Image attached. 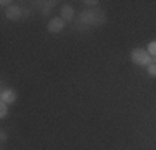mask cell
<instances>
[{
	"mask_svg": "<svg viewBox=\"0 0 156 150\" xmlns=\"http://www.w3.org/2000/svg\"><path fill=\"white\" fill-rule=\"evenodd\" d=\"M55 3L57 2H37V7H42L40 12H42L43 15H47V13H50V10L55 7Z\"/></svg>",
	"mask_w": 156,
	"mask_h": 150,
	"instance_id": "obj_7",
	"label": "cell"
},
{
	"mask_svg": "<svg viewBox=\"0 0 156 150\" xmlns=\"http://www.w3.org/2000/svg\"><path fill=\"white\" fill-rule=\"evenodd\" d=\"M7 115H9V105L2 102V103H0V117H2V118H5Z\"/></svg>",
	"mask_w": 156,
	"mask_h": 150,
	"instance_id": "obj_9",
	"label": "cell"
},
{
	"mask_svg": "<svg viewBox=\"0 0 156 150\" xmlns=\"http://www.w3.org/2000/svg\"><path fill=\"white\" fill-rule=\"evenodd\" d=\"M5 17L12 22H17L23 17V10L18 5H10V7H7V10H5Z\"/></svg>",
	"mask_w": 156,
	"mask_h": 150,
	"instance_id": "obj_4",
	"label": "cell"
},
{
	"mask_svg": "<svg viewBox=\"0 0 156 150\" xmlns=\"http://www.w3.org/2000/svg\"><path fill=\"white\" fill-rule=\"evenodd\" d=\"M83 3H85V5H87V7H91V9H95V7L98 5L100 2H98V0H85Z\"/></svg>",
	"mask_w": 156,
	"mask_h": 150,
	"instance_id": "obj_11",
	"label": "cell"
},
{
	"mask_svg": "<svg viewBox=\"0 0 156 150\" xmlns=\"http://www.w3.org/2000/svg\"><path fill=\"white\" fill-rule=\"evenodd\" d=\"M78 24L83 27H101L106 24V15L100 9H90L80 13L78 17Z\"/></svg>",
	"mask_w": 156,
	"mask_h": 150,
	"instance_id": "obj_1",
	"label": "cell"
},
{
	"mask_svg": "<svg viewBox=\"0 0 156 150\" xmlns=\"http://www.w3.org/2000/svg\"><path fill=\"white\" fill-rule=\"evenodd\" d=\"M148 54H150L151 57H156V40L148 43Z\"/></svg>",
	"mask_w": 156,
	"mask_h": 150,
	"instance_id": "obj_8",
	"label": "cell"
},
{
	"mask_svg": "<svg viewBox=\"0 0 156 150\" xmlns=\"http://www.w3.org/2000/svg\"><path fill=\"white\" fill-rule=\"evenodd\" d=\"M148 73H150L151 77H156V63H150V65H148Z\"/></svg>",
	"mask_w": 156,
	"mask_h": 150,
	"instance_id": "obj_10",
	"label": "cell"
},
{
	"mask_svg": "<svg viewBox=\"0 0 156 150\" xmlns=\"http://www.w3.org/2000/svg\"><path fill=\"white\" fill-rule=\"evenodd\" d=\"M0 99H2L3 103L10 105V103H13L17 100V92L13 88H3L2 93H0Z\"/></svg>",
	"mask_w": 156,
	"mask_h": 150,
	"instance_id": "obj_5",
	"label": "cell"
},
{
	"mask_svg": "<svg viewBox=\"0 0 156 150\" xmlns=\"http://www.w3.org/2000/svg\"><path fill=\"white\" fill-rule=\"evenodd\" d=\"M0 3H2V5H3V7H10V5H9V3H10V2H7V0H2V2H0Z\"/></svg>",
	"mask_w": 156,
	"mask_h": 150,
	"instance_id": "obj_12",
	"label": "cell"
},
{
	"mask_svg": "<svg viewBox=\"0 0 156 150\" xmlns=\"http://www.w3.org/2000/svg\"><path fill=\"white\" fill-rule=\"evenodd\" d=\"M60 13H62V18L66 22V24L75 18V9H73L72 5H63L62 10H60Z\"/></svg>",
	"mask_w": 156,
	"mask_h": 150,
	"instance_id": "obj_6",
	"label": "cell"
},
{
	"mask_svg": "<svg viewBox=\"0 0 156 150\" xmlns=\"http://www.w3.org/2000/svg\"><path fill=\"white\" fill-rule=\"evenodd\" d=\"M65 25H66V22L63 20L62 17H55L47 24V30L51 32V33H58V32H62V30L65 28Z\"/></svg>",
	"mask_w": 156,
	"mask_h": 150,
	"instance_id": "obj_3",
	"label": "cell"
},
{
	"mask_svg": "<svg viewBox=\"0 0 156 150\" xmlns=\"http://www.w3.org/2000/svg\"><path fill=\"white\" fill-rule=\"evenodd\" d=\"M0 135H2V137H0V138H2V140H5V138H7V135H5V132H3V130H2V132H0Z\"/></svg>",
	"mask_w": 156,
	"mask_h": 150,
	"instance_id": "obj_13",
	"label": "cell"
},
{
	"mask_svg": "<svg viewBox=\"0 0 156 150\" xmlns=\"http://www.w3.org/2000/svg\"><path fill=\"white\" fill-rule=\"evenodd\" d=\"M129 58H131L133 63H136V65H150L151 63V55L148 54V50H144V48H133L131 52H129Z\"/></svg>",
	"mask_w": 156,
	"mask_h": 150,
	"instance_id": "obj_2",
	"label": "cell"
}]
</instances>
